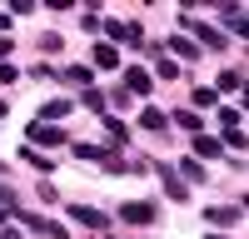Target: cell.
Segmentation results:
<instances>
[{"label":"cell","instance_id":"obj_8","mask_svg":"<svg viewBox=\"0 0 249 239\" xmlns=\"http://www.w3.org/2000/svg\"><path fill=\"white\" fill-rule=\"evenodd\" d=\"M95 65H100V70H115V65H120V50L110 45V40H100V45H95Z\"/></svg>","mask_w":249,"mask_h":239},{"label":"cell","instance_id":"obj_9","mask_svg":"<svg viewBox=\"0 0 249 239\" xmlns=\"http://www.w3.org/2000/svg\"><path fill=\"white\" fill-rule=\"evenodd\" d=\"M60 80H65V85L90 90V65H65V70H60Z\"/></svg>","mask_w":249,"mask_h":239},{"label":"cell","instance_id":"obj_25","mask_svg":"<svg viewBox=\"0 0 249 239\" xmlns=\"http://www.w3.org/2000/svg\"><path fill=\"white\" fill-rule=\"evenodd\" d=\"M105 35L110 40H124V20H105Z\"/></svg>","mask_w":249,"mask_h":239},{"label":"cell","instance_id":"obj_22","mask_svg":"<svg viewBox=\"0 0 249 239\" xmlns=\"http://www.w3.org/2000/svg\"><path fill=\"white\" fill-rule=\"evenodd\" d=\"M80 100H85V110H105V95H100V90H85Z\"/></svg>","mask_w":249,"mask_h":239},{"label":"cell","instance_id":"obj_31","mask_svg":"<svg viewBox=\"0 0 249 239\" xmlns=\"http://www.w3.org/2000/svg\"><path fill=\"white\" fill-rule=\"evenodd\" d=\"M0 219H5V209H0Z\"/></svg>","mask_w":249,"mask_h":239},{"label":"cell","instance_id":"obj_21","mask_svg":"<svg viewBox=\"0 0 249 239\" xmlns=\"http://www.w3.org/2000/svg\"><path fill=\"white\" fill-rule=\"evenodd\" d=\"M219 125H224V135L239 130V110H234V105H224V110H219Z\"/></svg>","mask_w":249,"mask_h":239},{"label":"cell","instance_id":"obj_24","mask_svg":"<svg viewBox=\"0 0 249 239\" xmlns=\"http://www.w3.org/2000/svg\"><path fill=\"white\" fill-rule=\"evenodd\" d=\"M184 179H195V185H199V179H204V165H195V159H184Z\"/></svg>","mask_w":249,"mask_h":239},{"label":"cell","instance_id":"obj_18","mask_svg":"<svg viewBox=\"0 0 249 239\" xmlns=\"http://www.w3.org/2000/svg\"><path fill=\"white\" fill-rule=\"evenodd\" d=\"M20 159H25V165H35L40 174H50V170H55V159H40V154H35L30 145H25V150H20Z\"/></svg>","mask_w":249,"mask_h":239},{"label":"cell","instance_id":"obj_16","mask_svg":"<svg viewBox=\"0 0 249 239\" xmlns=\"http://www.w3.org/2000/svg\"><path fill=\"white\" fill-rule=\"evenodd\" d=\"M170 50H175L179 60H195V55H199V45H195V40H184V35H175V40H170Z\"/></svg>","mask_w":249,"mask_h":239},{"label":"cell","instance_id":"obj_3","mask_svg":"<svg viewBox=\"0 0 249 239\" xmlns=\"http://www.w3.org/2000/svg\"><path fill=\"white\" fill-rule=\"evenodd\" d=\"M184 25H190V30H195V40H204L210 50H224V45H230V40H224V30H214V25H199L195 15H184Z\"/></svg>","mask_w":249,"mask_h":239},{"label":"cell","instance_id":"obj_7","mask_svg":"<svg viewBox=\"0 0 249 239\" xmlns=\"http://www.w3.org/2000/svg\"><path fill=\"white\" fill-rule=\"evenodd\" d=\"M155 174L164 179V189H170V199H184V194H190V189H184V179L170 170V165H155Z\"/></svg>","mask_w":249,"mask_h":239},{"label":"cell","instance_id":"obj_30","mask_svg":"<svg viewBox=\"0 0 249 239\" xmlns=\"http://www.w3.org/2000/svg\"><path fill=\"white\" fill-rule=\"evenodd\" d=\"M204 239H224V234H204Z\"/></svg>","mask_w":249,"mask_h":239},{"label":"cell","instance_id":"obj_14","mask_svg":"<svg viewBox=\"0 0 249 239\" xmlns=\"http://www.w3.org/2000/svg\"><path fill=\"white\" fill-rule=\"evenodd\" d=\"M219 90H224V95H239V90H244V70H224V75H219Z\"/></svg>","mask_w":249,"mask_h":239},{"label":"cell","instance_id":"obj_28","mask_svg":"<svg viewBox=\"0 0 249 239\" xmlns=\"http://www.w3.org/2000/svg\"><path fill=\"white\" fill-rule=\"evenodd\" d=\"M5 25H10V15H5V10H0V30H5Z\"/></svg>","mask_w":249,"mask_h":239},{"label":"cell","instance_id":"obj_11","mask_svg":"<svg viewBox=\"0 0 249 239\" xmlns=\"http://www.w3.org/2000/svg\"><path fill=\"white\" fill-rule=\"evenodd\" d=\"M70 110H75V100H50V105L40 110V120H45V125H50V120H65Z\"/></svg>","mask_w":249,"mask_h":239},{"label":"cell","instance_id":"obj_5","mask_svg":"<svg viewBox=\"0 0 249 239\" xmlns=\"http://www.w3.org/2000/svg\"><path fill=\"white\" fill-rule=\"evenodd\" d=\"M204 214H210V224H239V219H244V205H210Z\"/></svg>","mask_w":249,"mask_h":239},{"label":"cell","instance_id":"obj_27","mask_svg":"<svg viewBox=\"0 0 249 239\" xmlns=\"http://www.w3.org/2000/svg\"><path fill=\"white\" fill-rule=\"evenodd\" d=\"M10 45H15V40H0V65H5V55H10Z\"/></svg>","mask_w":249,"mask_h":239},{"label":"cell","instance_id":"obj_23","mask_svg":"<svg viewBox=\"0 0 249 239\" xmlns=\"http://www.w3.org/2000/svg\"><path fill=\"white\" fill-rule=\"evenodd\" d=\"M195 105H199V110H204V105H214V90H210V85L195 90ZM195 105H190V110H195Z\"/></svg>","mask_w":249,"mask_h":239},{"label":"cell","instance_id":"obj_6","mask_svg":"<svg viewBox=\"0 0 249 239\" xmlns=\"http://www.w3.org/2000/svg\"><path fill=\"white\" fill-rule=\"evenodd\" d=\"M124 95H150V70H124Z\"/></svg>","mask_w":249,"mask_h":239},{"label":"cell","instance_id":"obj_2","mask_svg":"<svg viewBox=\"0 0 249 239\" xmlns=\"http://www.w3.org/2000/svg\"><path fill=\"white\" fill-rule=\"evenodd\" d=\"M120 219H130V224H155V205L150 199H130V205H120Z\"/></svg>","mask_w":249,"mask_h":239},{"label":"cell","instance_id":"obj_26","mask_svg":"<svg viewBox=\"0 0 249 239\" xmlns=\"http://www.w3.org/2000/svg\"><path fill=\"white\" fill-rule=\"evenodd\" d=\"M45 234H50V239H70V229H65V224H50Z\"/></svg>","mask_w":249,"mask_h":239},{"label":"cell","instance_id":"obj_29","mask_svg":"<svg viewBox=\"0 0 249 239\" xmlns=\"http://www.w3.org/2000/svg\"><path fill=\"white\" fill-rule=\"evenodd\" d=\"M0 239H15V234H5V229H0Z\"/></svg>","mask_w":249,"mask_h":239},{"label":"cell","instance_id":"obj_20","mask_svg":"<svg viewBox=\"0 0 249 239\" xmlns=\"http://www.w3.org/2000/svg\"><path fill=\"white\" fill-rule=\"evenodd\" d=\"M60 45H65V35H55V30H45V35H40V50H45V55H55Z\"/></svg>","mask_w":249,"mask_h":239},{"label":"cell","instance_id":"obj_15","mask_svg":"<svg viewBox=\"0 0 249 239\" xmlns=\"http://www.w3.org/2000/svg\"><path fill=\"white\" fill-rule=\"evenodd\" d=\"M224 25H230V30H234L239 40L249 35V25H244V10H239V5H230V10H224Z\"/></svg>","mask_w":249,"mask_h":239},{"label":"cell","instance_id":"obj_17","mask_svg":"<svg viewBox=\"0 0 249 239\" xmlns=\"http://www.w3.org/2000/svg\"><path fill=\"white\" fill-rule=\"evenodd\" d=\"M105 135L115 139V145H124V139H130V125H124V120H115V115H110V120H105Z\"/></svg>","mask_w":249,"mask_h":239},{"label":"cell","instance_id":"obj_10","mask_svg":"<svg viewBox=\"0 0 249 239\" xmlns=\"http://www.w3.org/2000/svg\"><path fill=\"white\" fill-rule=\"evenodd\" d=\"M164 125H170V115H164V110H155V105H150V110L140 115V130H155V135H160Z\"/></svg>","mask_w":249,"mask_h":239},{"label":"cell","instance_id":"obj_12","mask_svg":"<svg viewBox=\"0 0 249 239\" xmlns=\"http://www.w3.org/2000/svg\"><path fill=\"white\" fill-rule=\"evenodd\" d=\"M170 120H175V125H179V130H190V135H199V130H204V120H199L195 110H175Z\"/></svg>","mask_w":249,"mask_h":239},{"label":"cell","instance_id":"obj_1","mask_svg":"<svg viewBox=\"0 0 249 239\" xmlns=\"http://www.w3.org/2000/svg\"><path fill=\"white\" fill-rule=\"evenodd\" d=\"M70 219H75V224H85V229H110V214L95 209V205H70Z\"/></svg>","mask_w":249,"mask_h":239},{"label":"cell","instance_id":"obj_4","mask_svg":"<svg viewBox=\"0 0 249 239\" xmlns=\"http://www.w3.org/2000/svg\"><path fill=\"white\" fill-rule=\"evenodd\" d=\"M30 145H65V130H60V125H30Z\"/></svg>","mask_w":249,"mask_h":239},{"label":"cell","instance_id":"obj_13","mask_svg":"<svg viewBox=\"0 0 249 239\" xmlns=\"http://www.w3.org/2000/svg\"><path fill=\"white\" fill-rule=\"evenodd\" d=\"M190 139H195V154H199V159H214V154L224 150L219 139H210V135H190Z\"/></svg>","mask_w":249,"mask_h":239},{"label":"cell","instance_id":"obj_19","mask_svg":"<svg viewBox=\"0 0 249 239\" xmlns=\"http://www.w3.org/2000/svg\"><path fill=\"white\" fill-rule=\"evenodd\" d=\"M124 45H140L144 50V30L135 25V20H124Z\"/></svg>","mask_w":249,"mask_h":239}]
</instances>
